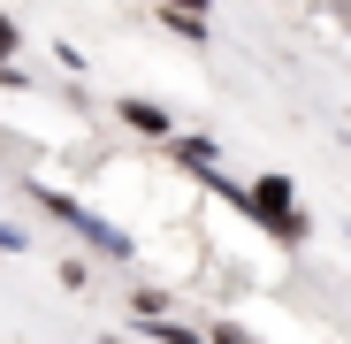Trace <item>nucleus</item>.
<instances>
[{
    "label": "nucleus",
    "instance_id": "f257e3e1",
    "mask_svg": "<svg viewBox=\"0 0 351 344\" xmlns=\"http://www.w3.org/2000/svg\"><path fill=\"white\" fill-rule=\"evenodd\" d=\"M31 199H38V207H46L53 222H69L77 238H84V245L99 253V260H130V253H138L123 222H107V214H92V207H84V199H69V192H53V184H31Z\"/></svg>",
    "mask_w": 351,
    "mask_h": 344
},
{
    "label": "nucleus",
    "instance_id": "39448f33",
    "mask_svg": "<svg viewBox=\"0 0 351 344\" xmlns=\"http://www.w3.org/2000/svg\"><path fill=\"white\" fill-rule=\"evenodd\" d=\"M176 161L206 176V168H221V146H214V138H176Z\"/></svg>",
    "mask_w": 351,
    "mask_h": 344
},
{
    "label": "nucleus",
    "instance_id": "20e7f679",
    "mask_svg": "<svg viewBox=\"0 0 351 344\" xmlns=\"http://www.w3.org/2000/svg\"><path fill=\"white\" fill-rule=\"evenodd\" d=\"M138 336H145V344H206L199 329H184V321H168V314H153V321H138Z\"/></svg>",
    "mask_w": 351,
    "mask_h": 344
},
{
    "label": "nucleus",
    "instance_id": "0eeeda50",
    "mask_svg": "<svg viewBox=\"0 0 351 344\" xmlns=\"http://www.w3.org/2000/svg\"><path fill=\"white\" fill-rule=\"evenodd\" d=\"M23 245H31L23 229H16V222H0V253H23Z\"/></svg>",
    "mask_w": 351,
    "mask_h": 344
},
{
    "label": "nucleus",
    "instance_id": "1a4fd4ad",
    "mask_svg": "<svg viewBox=\"0 0 351 344\" xmlns=\"http://www.w3.org/2000/svg\"><path fill=\"white\" fill-rule=\"evenodd\" d=\"M206 8V0H168V16H199Z\"/></svg>",
    "mask_w": 351,
    "mask_h": 344
},
{
    "label": "nucleus",
    "instance_id": "9d476101",
    "mask_svg": "<svg viewBox=\"0 0 351 344\" xmlns=\"http://www.w3.org/2000/svg\"><path fill=\"white\" fill-rule=\"evenodd\" d=\"M107 344H130V336H107Z\"/></svg>",
    "mask_w": 351,
    "mask_h": 344
},
{
    "label": "nucleus",
    "instance_id": "423d86ee",
    "mask_svg": "<svg viewBox=\"0 0 351 344\" xmlns=\"http://www.w3.org/2000/svg\"><path fill=\"white\" fill-rule=\"evenodd\" d=\"M199 336H206V344H252V336H245L237 321H214V329H199Z\"/></svg>",
    "mask_w": 351,
    "mask_h": 344
},
{
    "label": "nucleus",
    "instance_id": "6e6552de",
    "mask_svg": "<svg viewBox=\"0 0 351 344\" xmlns=\"http://www.w3.org/2000/svg\"><path fill=\"white\" fill-rule=\"evenodd\" d=\"M8 54H16V23L0 16V69H8Z\"/></svg>",
    "mask_w": 351,
    "mask_h": 344
},
{
    "label": "nucleus",
    "instance_id": "7ed1b4c3",
    "mask_svg": "<svg viewBox=\"0 0 351 344\" xmlns=\"http://www.w3.org/2000/svg\"><path fill=\"white\" fill-rule=\"evenodd\" d=\"M114 115H123L138 138H168V130H176V123H168V107H160V100H138V92H130V100H114Z\"/></svg>",
    "mask_w": 351,
    "mask_h": 344
},
{
    "label": "nucleus",
    "instance_id": "f03ea898",
    "mask_svg": "<svg viewBox=\"0 0 351 344\" xmlns=\"http://www.w3.org/2000/svg\"><path fill=\"white\" fill-rule=\"evenodd\" d=\"M245 214L267 229L275 245H306V238H313V222L298 214V184H290V176H260V184H245Z\"/></svg>",
    "mask_w": 351,
    "mask_h": 344
}]
</instances>
